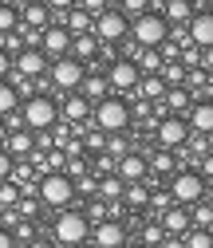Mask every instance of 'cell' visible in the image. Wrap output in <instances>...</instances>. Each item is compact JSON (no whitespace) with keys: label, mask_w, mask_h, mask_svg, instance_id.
I'll return each mask as SVG.
<instances>
[{"label":"cell","mask_w":213,"mask_h":248,"mask_svg":"<svg viewBox=\"0 0 213 248\" xmlns=\"http://www.w3.org/2000/svg\"><path fill=\"white\" fill-rule=\"evenodd\" d=\"M131 36H134L138 47H162L166 36H170V24L162 20V12H146L131 24Z\"/></svg>","instance_id":"obj_1"},{"label":"cell","mask_w":213,"mask_h":248,"mask_svg":"<svg viewBox=\"0 0 213 248\" xmlns=\"http://www.w3.org/2000/svg\"><path fill=\"white\" fill-rule=\"evenodd\" d=\"M170 197H174V205H197V201H205V177L194 173V170L174 173V181H170Z\"/></svg>","instance_id":"obj_2"},{"label":"cell","mask_w":213,"mask_h":248,"mask_svg":"<svg viewBox=\"0 0 213 248\" xmlns=\"http://www.w3.org/2000/svg\"><path fill=\"white\" fill-rule=\"evenodd\" d=\"M36 193H40V201H44V205L64 209V205L75 197V185H71V177H67V173H44V177H40V185H36Z\"/></svg>","instance_id":"obj_3"},{"label":"cell","mask_w":213,"mask_h":248,"mask_svg":"<svg viewBox=\"0 0 213 248\" xmlns=\"http://www.w3.org/2000/svg\"><path fill=\"white\" fill-rule=\"evenodd\" d=\"M127 122H131V107H127L123 99H103V103L95 107V126L107 130V134H123Z\"/></svg>","instance_id":"obj_4"},{"label":"cell","mask_w":213,"mask_h":248,"mask_svg":"<svg viewBox=\"0 0 213 248\" xmlns=\"http://www.w3.org/2000/svg\"><path fill=\"white\" fill-rule=\"evenodd\" d=\"M91 236V225H87V217L83 213H59V221H55V240L59 244H67V248H79L83 240Z\"/></svg>","instance_id":"obj_5"},{"label":"cell","mask_w":213,"mask_h":248,"mask_svg":"<svg viewBox=\"0 0 213 248\" xmlns=\"http://www.w3.org/2000/svg\"><path fill=\"white\" fill-rule=\"evenodd\" d=\"M20 114H24V126H32V130H48V126H55V118H59V110H55V103L48 95H32Z\"/></svg>","instance_id":"obj_6"},{"label":"cell","mask_w":213,"mask_h":248,"mask_svg":"<svg viewBox=\"0 0 213 248\" xmlns=\"http://www.w3.org/2000/svg\"><path fill=\"white\" fill-rule=\"evenodd\" d=\"M127 32H131V20L118 12V8H107V12L95 16V40L99 44H118Z\"/></svg>","instance_id":"obj_7"},{"label":"cell","mask_w":213,"mask_h":248,"mask_svg":"<svg viewBox=\"0 0 213 248\" xmlns=\"http://www.w3.org/2000/svg\"><path fill=\"white\" fill-rule=\"evenodd\" d=\"M51 83L59 87V91H75V87H83V79H87V71H83V63L75 55H64V59H55L51 63Z\"/></svg>","instance_id":"obj_8"},{"label":"cell","mask_w":213,"mask_h":248,"mask_svg":"<svg viewBox=\"0 0 213 248\" xmlns=\"http://www.w3.org/2000/svg\"><path fill=\"white\" fill-rule=\"evenodd\" d=\"M190 122L186 118H178V114H166L162 122H158V146L162 150H178V146H186L190 142Z\"/></svg>","instance_id":"obj_9"},{"label":"cell","mask_w":213,"mask_h":248,"mask_svg":"<svg viewBox=\"0 0 213 248\" xmlns=\"http://www.w3.org/2000/svg\"><path fill=\"white\" fill-rule=\"evenodd\" d=\"M107 83H111L115 91H138L142 71H138V63H134V59H115V63H111V71H107Z\"/></svg>","instance_id":"obj_10"},{"label":"cell","mask_w":213,"mask_h":248,"mask_svg":"<svg viewBox=\"0 0 213 248\" xmlns=\"http://www.w3.org/2000/svg\"><path fill=\"white\" fill-rule=\"evenodd\" d=\"M16 71H20L24 79H40V75L48 71V55H44L40 47H24V51L16 55Z\"/></svg>","instance_id":"obj_11"},{"label":"cell","mask_w":213,"mask_h":248,"mask_svg":"<svg viewBox=\"0 0 213 248\" xmlns=\"http://www.w3.org/2000/svg\"><path fill=\"white\" fill-rule=\"evenodd\" d=\"M40 51H44V55H51V59H64V55L71 51V32H67V28H48Z\"/></svg>","instance_id":"obj_12"},{"label":"cell","mask_w":213,"mask_h":248,"mask_svg":"<svg viewBox=\"0 0 213 248\" xmlns=\"http://www.w3.org/2000/svg\"><path fill=\"white\" fill-rule=\"evenodd\" d=\"M95 248H123V240H127V229L118 225V221H103V225H95Z\"/></svg>","instance_id":"obj_13"},{"label":"cell","mask_w":213,"mask_h":248,"mask_svg":"<svg viewBox=\"0 0 213 248\" xmlns=\"http://www.w3.org/2000/svg\"><path fill=\"white\" fill-rule=\"evenodd\" d=\"M190 44L213 47V12H194V20H190Z\"/></svg>","instance_id":"obj_14"},{"label":"cell","mask_w":213,"mask_h":248,"mask_svg":"<svg viewBox=\"0 0 213 248\" xmlns=\"http://www.w3.org/2000/svg\"><path fill=\"white\" fill-rule=\"evenodd\" d=\"M190 130L194 134H213V103L209 99H201V103H194L190 107Z\"/></svg>","instance_id":"obj_15"},{"label":"cell","mask_w":213,"mask_h":248,"mask_svg":"<svg viewBox=\"0 0 213 248\" xmlns=\"http://www.w3.org/2000/svg\"><path fill=\"white\" fill-rule=\"evenodd\" d=\"M162 229H166V236H181L190 229V209L186 205H170L162 213Z\"/></svg>","instance_id":"obj_16"},{"label":"cell","mask_w":213,"mask_h":248,"mask_svg":"<svg viewBox=\"0 0 213 248\" xmlns=\"http://www.w3.org/2000/svg\"><path fill=\"white\" fill-rule=\"evenodd\" d=\"M146 170H150V162L138 158V154H127V158H118V177H123V181H142Z\"/></svg>","instance_id":"obj_17"},{"label":"cell","mask_w":213,"mask_h":248,"mask_svg":"<svg viewBox=\"0 0 213 248\" xmlns=\"http://www.w3.org/2000/svg\"><path fill=\"white\" fill-rule=\"evenodd\" d=\"M32 146H36V138L28 130H8V138H4L8 158H24V154H32Z\"/></svg>","instance_id":"obj_18"},{"label":"cell","mask_w":213,"mask_h":248,"mask_svg":"<svg viewBox=\"0 0 213 248\" xmlns=\"http://www.w3.org/2000/svg\"><path fill=\"white\" fill-rule=\"evenodd\" d=\"M162 20H170V24H190V20H194V4H190V0H166Z\"/></svg>","instance_id":"obj_19"},{"label":"cell","mask_w":213,"mask_h":248,"mask_svg":"<svg viewBox=\"0 0 213 248\" xmlns=\"http://www.w3.org/2000/svg\"><path fill=\"white\" fill-rule=\"evenodd\" d=\"M67 32H71V36H87V32H95V16L83 12V8H71V12H67Z\"/></svg>","instance_id":"obj_20"},{"label":"cell","mask_w":213,"mask_h":248,"mask_svg":"<svg viewBox=\"0 0 213 248\" xmlns=\"http://www.w3.org/2000/svg\"><path fill=\"white\" fill-rule=\"evenodd\" d=\"M20 24H28V28H36V32H48V4H28L24 12H20Z\"/></svg>","instance_id":"obj_21"},{"label":"cell","mask_w":213,"mask_h":248,"mask_svg":"<svg viewBox=\"0 0 213 248\" xmlns=\"http://www.w3.org/2000/svg\"><path fill=\"white\" fill-rule=\"evenodd\" d=\"M91 114V99H83V95H71L67 103H64V118L67 122H83Z\"/></svg>","instance_id":"obj_22"},{"label":"cell","mask_w":213,"mask_h":248,"mask_svg":"<svg viewBox=\"0 0 213 248\" xmlns=\"http://www.w3.org/2000/svg\"><path fill=\"white\" fill-rule=\"evenodd\" d=\"M99 47H103V44L91 36V32H87V36H71V51H75V59H79V63H83V59H91Z\"/></svg>","instance_id":"obj_23"},{"label":"cell","mask_w":213,"mask_h":248,"mask_svg":"<svg viewBox=\"0 0 213 248\" xmlns=\"http://www.w3.org/2000/svg\"><path fill=\"white\" fill-rule=\"evenodd\" d=\"M123 193H127V185H123L118 173H107V177L99 181V197H103V201H118Z\"/></svg>","instance_id":"obj_24"},{"label":"cell","mask_w":213,"mask_h":248,"mask_svg":"<svg viewBox=\"0 0 213 248\" xmlns=\"http://www.w3.org/2000/svg\"><path fill=\"white\" fill-rule=\"evenodd\" d=\"M107 87H111L107 75H87V79H83V99H99V103H103V99H107Z\"/></svg>","instance_id":"obj_25"},{"label":"cell","mask_w":213,"mask_h":248,"mask_svg":"<svg viewBox=\"0 0 213 248\" xmlns=\"http://www.w3.org/2000/svg\"><path fill=\"white\" fill-rule=\"evenodd\" d=\"M166 110H190L194 103H190V91L186 87H166Z\"/></svg>","instance_id":"obj_26"},{"label":"cell","mask_w":213,"mask_h":248,"mask_svg":"<svg viewBox=\"0 0 213 248\" xmlns=\"http://www.w3.org/2000/svg\"><path fill=\"white\" fill-rule=\"evenodd\" d=\"M138 95H142V99H162V95H166V83H162V75H142V83H138Z\"/></svg>","instance_id":"obj_27"},{"label":"cell","mask_w":213,"mask_h":248,"mask_svg":"<svg viewBox=\"0 0 213 248\" xmlns=\"http://www.w3.org/2000/svg\"><path fill=\"white\" fill-rule=\"evenodd\" d=\"M190 225H194V229H213V205H209V201H197V205H194Z\"/></svg>","instance_id":"obj_28"},{"label":"cell","mask_w":213,"mask_h":248,"mask_svg":"<svg viewBox=\"0 0 213 248\" xmlns=\"http://www.w3.org/2000/svg\"><path fill=\"white\" fill-rule=\"evenodd\" d=\"M138 71H162V51L158 47H142L138 51Z\"/></svg>","instance_id":"obj_29"},{"label":"cell","mask_w":213,"mask_h":248,"mask_svg":"<svg viewBox=\"0 0 213 248\" xmlns=\"http://www.w3.org/2000/svg\"><path fill=\"white\" fill-rule=\"evenodd\" d=\"M162 83L166 87H181L186 83V63H162Z\"/></svg>","instance_id":"obj_30"},{"label":"cell","mask_w":213,"mask_h":248,"mask_svg":"<svg viewBox=\"0 0 213 248\" xmlns=\"http://www.w3.org/2000/svg\"><path fill=\"white\" fill-rule=\"evenodd\" d=\"M16 28H20V12H16V8H8V4H0V36L16 32Z\"/></svg>","instance_id":"obj_31"},{"label":"cell","mask_w":213,"mask_h":248,"mask_svg":"<svg viewBox=\"0 0 213 248\" xmlns=\"http://www.w3.org/2000/svg\"><path fill=\"white\" fill-rule=\"evenodd\" d=\"M16 103H20L16 87H12V83H0V114H12V110H16Z\"/></svg>","instance_id":"obj_32"},{"label":"cell","mask_w":213,"mask_h":248,"mask_svg":"<svg viewBox=\"0 0 213 248\" xmlns=\"http://www.w3.org/2000/svg\"><path fill=\"white\" fill-rule=\"evenodd\" d=\"M186 248H213V232L209 229H194L186 236Z\"/></svg>","instance_id":"obj_33"},{"label":"cell","mask_w":213,"mask_h":248,"mask_svg":"<svg viewBox=\"0 0 213 248\" xmlns=\"http://www.w3.org/2000/svg\"><path fill=\"white\" fill-rule=\"evenodd\" d=\"M150 170H158V173H170V170H174V154H170V150H158L154 158H150Z\"/></svg>","instance_id":"obj_34"},{"label":"cell","mask_w":213,"mask_h":248,"mask_svg":"<svg viewBox=\"0 0 213 248\" xmlns=\"http://www.w3.org/2000/svg\"><path fill=\"white\" fill-rule=\"evenodd\" d=\"M146 4H150V0H123V8H118V12H123V16H146Z\"/></svg>","instance_id":"obj_35"},{"label":"cell","mask_w":213,"mask_h":248,"mask_svg":"<svg viewBox=\"0 0 213 248\" xmlns=\"http://www.w3.org/2000/svg\"><path fill=\"white\" fill-rule=\"evenodd\" d=\"M123 197H127V201H131V205H134V209H142V205H146V201H150V193H146V189H142V185H131V189H127V193H123Z\"/></svg>","instance_id":"obj_36"},{"label":"cell","mask_w":213,"mask_h":248,"mask_svg":"<svg viewBox=\"0 0 213 248\" xmlns=\"http://www.w3.org/2000/svg\"><path fill=\"white\" fill-rule=\"evenodd\" d=\"M20 201V193H16V185H0V209H12Z\"/></svg>","instance_id":"obj_37"},{"label":"cell","mask_w":213,"mask_h":248,"mask_svg":"<svg viewBox=\"0 0 213 248\" xmlns=\"http://www.w3.org/2000/svg\"><path fill=\"white\" fill-rule=\"evenodd\" d=\"M142 240H146V248H150V244H158V240H166V229H162V225H150V229L142 232Z\"/></svg>","instance_id":"obj_38"},{"label":"cell","mask_w":213,"mask_h":248,"mask_svg":"<svg viewBox=\"0 0 213 248\" xmlns=\"http://www.w3.org/2000/svg\"><path fill=\"white\" fill-rule=\"evenodd\" d=\"M75 8H83V12H91V16H99V12H107V0H79Z\"/></svg>","instance_id":"obj_39"},{"label":"cell","mask_w":213,"mask_h":248,"mask_svg":"<svg viewBox=\"0 0 213 248\" xmlns=\"http://www.w3.org/2000/svg\"><path fill=\"white\" fill-rule=\"evenodd\" d=\"M107 150L115 154V158H127V142L118 138V134H111V138H107Z\"/></svg>","instance_id":"obj_40"},{"label":"cell","mask_w":213,"mask_h":248,"mask_svg":"<svg viewBox=\"0 0 213 248\" xmlns=\"http://www.w3.org/2000/svg\"><path fill=\"white\" fill-rule=\"evenodd\" d=\"M44 4H48V8H55V12H71L79 0H44Z\"/></svg>","instance_id":"obj_41"},{"label":"cell","mask_w":213,"mask_h":248,"mask_svg":"<svg viewBox=\"0 0 213 248\" xmlns=\"http://www.w3.org/2000/svg\"><path fill=\"white\" fill-rule=\"evenodd\" d=\"M12 173V158H8V150H0V181H4Z\"/></svg>","instance_id":"obj_42"},{"label":"cell","mask_w":213,"mask_h":248,"mask_svg":"<svg viewBox=\"0 0 213 248\" xmlns=\"http://www.w3.org/2000/svg\"><path fill=\"white\" fill-rule=\"evenodd\" d=\"M12 71V59H8V51L4 47H0V83H4V75Z\"/></svg>","instance_id":"obj_43"},{"label":"cell","mask_w":213,"mask_h":248,"mask_svg":"<svg viewBox=\"0 0 213 248\" xmlns=\"http://www.w3.org/2000/svg\"><path fill=\"white\" fill-rule=\"evenodd\" d=\"M201 177H213V154H205V162H201Z\"/></svg>","instance_id":"obj_44"},{"label":"cell","mask_w":213,"mask_h":248,"mask_svg":"<svg viewBox=\"0 0 213 248\" xmlns=\"http://www.w3.org/2000/svg\"><path fill=\"white\" fill-rule=\"evenodd\" d=\"M181 63H186V67H194V63H197V51H194V47H186V55H181Z\"/></svg>","instance_id":"obj_45"},{"label":"cell","mask_w":213,"mask_h":248,"mask_svg":"<svg viewBox=\"0 0 213 248\" xmlns=\"http://www.w3.org/2000/svg\"><path fill=\"white\" fill-rule=\"evenodd\" d=\"M12 240H16V236H12L8 229H0V248H12Z\"/></svg>","instance_id":"obj_46"},{"label":"cell","mask_w":213,"mask_h":248,"mask_svg":"<svg viewBox=\"0 0 213 248\" xmlns=\"http://www.w3.org/2000/svg\"><path fill=\"white\" fill-rule=\"evenodd\" d=\"M162 248H186V240H178V236H166V240H162Z\"/></svg>","instance_id":"obj_47"},{"label":"cell","mask_w":213,"mask_h":248,"mask_svg":"<svg viewBox=\"0 0 213 248\" xmlns=\"http://www.w3.org/2000/svg\"><path fill=\"white\" fill-rule=\"evenodd\" d=\"M4 4H8V8H16V12H24L28 4H32V0H4Z\"/></svg>","instance_id":"obj_48"},{"label":"cell","mask_w":213,"mask_h":248,"mask_svg":"<svg viewBox=\"0 0 213 248\" xmlns=\"http://www.w3.org/2000/svg\"><path fill=\"white\" fill-rule=\"evenodd\" d=\"M4 138H8V126H4V122H0V146H4Z\"/></svg>","instance_id":"obj_49"},{"label":"cell","mask_w":213,"mask_h":248,"mask_svg":"<svg viewBox=\"0 0 213 248\" xmlns=\"http://www.w3.org/2000/svg\"><path fill=\"white\" fill-rule=\"evenodd\" d=\"M28 248H51V244H44V240H32V244H28Z\"/></svg>","instance_id":"obj_50"},{"label":"cell","mask_w":213,"mask_h":248,"mask_svg":"<svg viewBox=\"0 0 213 248\" xmlns=\"http://www.w3.org/2000/svg\"><path fill=\"white\" fill-rule=\"evenodd\" d=\"M205 197H209V205H213V189H205Z\"/></svg>","instance_id":"obj_51"},{"label":"cell","mask_w":213,"mask_h":248,"mask_svg":"<svg viewBox=\"0 0 213 248\" xmlns=\"http://www.w3.org/2000/svg\"><path fill=\"white\" fill-rule=\"evenodd\" d=\"M134 248H146V244H134Z\"/></svg>","instance_id":"obj_52"},{"label":"cell","mask_w":213,"mask_h":248,"mask_svg":"<svg viewBox=\"0 0 213 248\" xmlns=\"http://www.w3.org/2000/svg\"><path fill=\"white\" fill-rule=\"evenodd\" d=\"M79 248H87V244H79Z\"/></svg>","instance_id":"obj_53"},{"label":"cell","mask_w":213,"mask_h":248,"mask_svg":"<svg viewBox=\"0 0 213 248\" xmlns=\"http://www.w3.org/2000/svg\"><path fill=\"white\" fill-rule=\"evenodd\" d=\"M0 4H4V0H0Z\"/></svg>","instance_id":"obj_54"},{"label":"cell","mask_w":213,"mask_h":248,"mask_svg":"<svg viewBox=\"0 0 213 248\" xmlns=\"http://www.w3.org/2000/svg\"><path fill=\"white\" fill-rule=\"evenodd\" d=\"M190 4H194V0H190Z\"/></svg>","instance_id":"obj_55"},{"label":"cell","mask_w":213,"mask_h":248,"mask_svg":"<svg viewBox=\"0 0 213 248\" xmlns=\"http://www.w3.org/2000/svg\"><path fill=\"white\" fill-rule=\"evenodd\" d=\"M209 232H213V229H209Z\"/></svg>","instance_id":"obj_56"}]
</instances>
